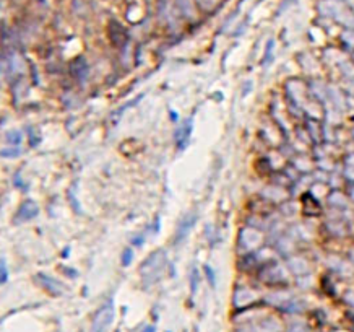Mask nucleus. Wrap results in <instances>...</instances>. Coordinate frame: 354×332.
I'll return each mask as SVG.
<instances>
[{
  "instance_id": "obj_1",
  "label": "nucleus",
  "mask_w": 354,
  "mask_h": 332,
  "mask_svg": "<svg viewBox=\"0 0 354 332\" xmlns=\"http://www.w3.org/2000/svg\"><path fill=\"white\" fill-rule=\"evenodd\" d=\"M166 264V254L164 251H155L151 252L148 259H145L140 265V274L143 277V282H153L159 277V274L163 272Z\"/></svg>"
},
{
  "instance_id": "obj_2",
  "label": "nucleus",
  "mask_w": 354,
  "mask_h": 332,
  "mask_svg": "<svg viewBox=\"0 0 354 332\" xmlns=\"http://www.w3.org/2000/svg\"><path fill=\"white\" fill-rule=\"evenodd\" d=\"M112 321H114V306L112 303H106L93 317L91 332H108Z\"/></svg>"
},
{
  "instance_id": "obj_3",
  "label": "nucleus",
  "mask_w": 354,
  "mask_h": 332,
  "mask_svg": "<svg viewBox=\"0 0 354 332\" xmlns=\"http://www.w3.org/2000/svg\"><path fill=\"white\" fill-rule=\"evenodd\" d=\"M36 280L44 288V291H48V293L52 296H62V293L65 291L64 283H60L54 277H51L48 274H38Z\"/></svg>"
},
{
  "instance_id": "obj_4",
  "label": "nucleus",
  "mask_w": 354,
  "mask_h": 332,
  "mask_svg": "<svg viewBox=\"0 0 354 332\" xmlns=\"http://www.w3.org/2000/svg\"><path fill=\"white\" fill-rule=\"evenodd\" d=\"M69 72H70V77L75 78V80H78V82L86 80V77H88V72H90V67H88V62H86V59L83 56L75 57L70 62V65H69Z\"/></svg>"
},
{
  "instance_id": "obj_5",
  "label": "nucleus",
  "mask_w": 354,
  "mask_h": 332,
  "mask_svg": "<svg viewBox=\"0 0 354 332\" xmlns=\"http://www.w3.org/2000/svg\"><path fill=\"white\" fill-rule=\"evenodd\" d=\"M39 214V207L36 205L35 201H25L17 212V220L18 222H28L36 218Z\"/></svg>"
},
{
  "instance_id": "obj_6",
  "label": "nucleus",
  "mask_w": 354,
  "mask_h": 332,
  "mask_svg": "<svg viewBox=\"0 0 354 332\" xmlns=\"http://www.w3.org/2000/svg\"><path fill=\"white\" fill-rule=\"evenodd\" d=\"M193 223H195V218H192V217H185L184 220L179 223V228L176 233V243L182 241L185 235H189V230L193 227Z\"/></svg>"
},
{
  "instance_id": "obj_7",
  "label": "nucleus",
  "mask_w": 354,
  "mask_h": 332,
  "mask_svg": "<svg viewBox=\"0 0 354 332\" xmlns=\"http://www.w3.org/2000/svg\"><path fill=\"white\" fill-rule=\"evenodd\" d=\"M132 261H133V251L130 248H125L122 254H120V264H122V267H129Z\"/></svg>"
},
{
  "instance_id": "obj_8",
  "label": "nucleus",
  "mask_w": 354,
  "mask_h": 332,
  "mask_svg": "<svg viewBox=\"0 0 354 332\" xmlns=\"http://www.w3.org/2000/svg\"><path fill=\"white\" fill-rule=\"evenodd\" d=\"M5 280H7V265L2 261L0 262V283H4Z\"/></svg>"
},
{
  "instance_id": "obj_9",
  "label": "nucleus",
  "mask_w": 354,
  "mask_h": 332,
  "mask_svg": "<svg viewBox=\"0 0 354 332\" xmlns=\"http://www.w3.org/2000/svg\"><path fill=\"white\" fill-rule=\"evenodd\" d=\"M62 269H64V274H67L69 277H72V278L78 277V272L75 269H72V267H62Z\"/></svg>"
},
{
  "instance_id": "obj_10",
  "label": "nucleus",
  "mask_w": 354,
  "mask_h": 332,
  "mask_svg": "<svg viewBox=\"0 0 354 332\" xmlns=\"http://www.w3.org/2000/svg\"><path fill=\"white\" fill-rule=\"evenodd\" d=\"M205 270H206V275H208V280H210V283H211V285H215V274H213L210 267H205Z\"/></svg>"
},
{
  "instance_id": "obj_11",
  "label": "nucleus",
  "mask_w": 354,
  "mask_h": 332,
  "mask_svg": "<svg viewBox=\"0 0 354 332\" xmlns=\"http://www.w3.org/2000/svg\"><path fill=\"white\" fill-rule=\"evenodd\" d=\"M132 243H133V246H142V243H143V236H137V238H133Z\"/></svg>"
},
{
  "instance_id": "obj_12",
  "label": "nucleus",
  "mask_w": 354,
  "mask_h": 332,
  "mask_svg": "<svg viewBox=\"0 0 354 332\" xmlns=\"http://www.w3.org/2000/svg\"><path fill=\"white\" fill-rule=\"evenodd\" d=\"M143 332H156V329H155V326H146L143 329Z\"/></svg>"
},
{
  "instance_id": "obj_13",
  "label": "nucleus",
  "mask_w": 354,
  "mask_h": 332,
  "mask_svg": "<svg viewBox=\"0 0 354 332\" xmlns=\"http://www.w3.org/2000/svg\"><path fill=\"white\" fill-rule=\"evenodd\" d=\"M289 332H305V330H304L302 327H292Z\"/></svg>"
}]
</instances>
